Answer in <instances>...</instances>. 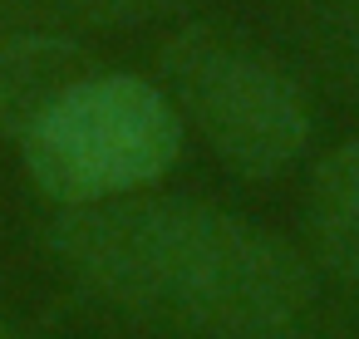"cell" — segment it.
<instances>
[{
	"label": "cell",
	"mask_w": 359,
	"mask_h": 339,
	"mask_svg": "<svg viewBox=\"0 0 359 339\" xmlns=\"http://www.w3.org/2000/svg\"><path fill=\"white\" fill-rule=\"evenodd\" d=\"M0 339H20V334H15V329H11L6 319H0Z\"/></svg>",
	"instance_id": "8"
},
{
	"label": "cell",
	"mask_w": 359,
	"mask_h": 339,
	"mask_svg": "<svg viewBox=\"0 0 359 339\" xmlns=\"http://www.w3.org/2000/svg\"><path fill=\"white\" fill-rule=\"evenodd\" d=\"M45 256L104 310L187 339H310L320 270L285 236L192 197L55 212Z\"/></svg>",
	"instance_id": "1"
},
{
	"label": "cell",
	"mask_w": 359,
	"mask_h": 339,
	"mask_svg": "<svg viewBox=\"0 0 359 339\" xmlns=\"http://www.w3.org/2000/svg\"><path fill=\"white\" fill-rule=\"evenodd\" d=\"M99 69L89 40H20L0 45V138H25L30 123L84 74Z\"/></svg>",
	"instance_id": "6"
},
{
	"label": "cell",
	"mask_w": 359,
	"mask_h": 339,
	"mask_svg": "<svg viewBox=\"0 0 359 339\" xmlns=\"http://www.w3.org/2000/svg\"><path fill=\"white\" fill-rule=\"evenodd\" d=\"M182 11L187 0H0V45L89 40L99 30H133Z\"/></svg>",
	"instance_id": "7"
},
{
	"label": "cell",
	"mask_w": 359,
	"mask_h": 339,
	"mask_svg": "<svg viewBox=\"0 0 359 339\" xmlns=\"http://www.w3.org/2000/svg\"><path fill=\"white\" fill-rule=\"evenodd\" d=\"M182 153V118L172 99L123 69L74 79L20 138L30 187L60 212L143 197L172 172Z\"/></svg>",
	"instance_id": "2"
},
{
	"label": "cell",
	"mask_w": 359,
	"mask_h": 339,
	"mask_svg": "<svg viewBox=\"0 0 359 339\" xmlns=\"http://www.w3.org/2000/svg\"><path fill=\"white\" fill-rule=\"evenodd\" d=\"M305 256L334 285H359V133L330 148L310 172Z\"/></svg>",
	"instance_id": "4"
},
{
	"label": "cell",
	"mask_w": 359,
	"mask_h": 339,
	"mask_svg": "<svg viewBox=\"0 0 359 339\" xmlns=\"http://www.w3.org/2000/svg\"><path fill=\"white\" fill-rule=\"evenodd\" d=\"M158 89L202 143L251 182L280 177L310 143V109L290 69L241 30L182 20L158 45Z\"/></svg>",
	"instance_id": "3"
},
{
	"label": "cell",
	"mask_w": 359,
	"mask_h": 339,
	"mask_svg": "<svg viewBox=\"0 0 359 339\" xmlns=\"http://www.w3.org/2000/svg\"><path fill=\"white\" fill-rule=\"evenodd\" d=\"M271 30L315 84L359 104V0H271Z\"/></svg>",
	"instance_id": "5"
}]
</instances>
